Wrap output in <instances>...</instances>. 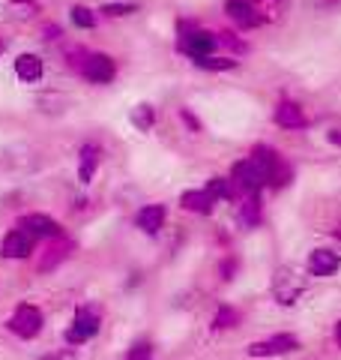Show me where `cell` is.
<instances>
[{"label":"cell","mask_w":341,"mask_h":360,"mask_svg":"<svg viewBox=\"0 0 341 360\" xmlns=\"http://www.w3.org/2000/svg\"><path fill=\"white\" fill-rule=\"evenodd\" d=\"M45 324V315L39 307H33V303H21V307H15V312L9 315L6 328L13 330L15 336H21V340H33V336H39Z\"/></svg>","instance_id":"1"},{"label":"cell","mask_w":341,"mask_h":360,"mask_svg":"<svg viewBox=\"0 0 341 360\" xmlns=\"http://www.w3.org/2000/svg\"><path fill=\"white\" fill-rule=\"evenodd\" d=\"M183 30V39H180V49H183L192 60L195 58H210L219 45V37L210 30H201V27H192V25H180Z\"/></svg>","instance_id":"2"},{"label":"cell","mask_w":341,"mask_h":360,"mask_svg":"<svg viewBox=\"0 0 341 360\" xmlns=\"http://www.w3.org/2000/svg\"><path fill=\"white\" fill-rule=\"evenodd\" d=\"M302 291H305V279L302 276H297L288 267L276 270V276H272V295H276V303H281V307H293V303L300 300Z\"/></svg>","instance_id":"3"},{"label":"cell","mask_w":341,"mask_h":360,"mask_svg":"<svg viewBox=\"0 0 341 360\" xmlns=\"http://www.w3.org/2000/svg\"><path fill=\"white\" fill-rule=\"evenodd\" d=\"M99 333V312L93 307H81L72 319V328L66 330V342L69 345H84L90 336Z\"/></svg>","instance_id":"4"},{"label":"cell","mask_w":341,"mask_h":360,"mask_svg":"<svg viewBox=\"0 0 341 360\" xmlns=\"http://www.w3.org/2000/svg\"><path fill=\"white\" fill-rule=\"evenodd\" d=\"M231 184H234L236 193H243V195H258V193H260V186H264L267 180H264L260 168H258L252 160H243V162H236V165H234Z\"/></svg>","instance_id":"5"},{"label":"cell","mask_w":341,"mask_h":360,"mask_svg":"<svg viewBox=\"0 0 341 360\" xmlns=\"http://www.w3.org/2000/svg\"><path fill=\"white\" fill-rule=\"evenodd\" d=\"M81 75L93 84H111L114 75H117V63H114V58H108V54H84Z\"/></svg>","instance_id":"6"},{"label":"cell","mask_w":341,"mask_h":360,"mask_svg":"<svg viewBox=\"0 0 341 360\" xmlns=\"http://www.w3.org/2000/svg\"><path fill=\"white\" fill-rule=\"evenodd\" d=\"M300 348V340L290 333H276L269 340H260V342H252L248 345V354L252 357H279V354H290Z\"/></svg>","instance_id":"7"},{"label":"cell","mask_w":341,"mask_h":360,"mask_svg":"<svg viewBox=\"0 0 341 360\" xmlns=\"http://www.w3.org/2000/svg\"><path fill=\"white\" fill-rule=\"evenodd\" d=\"M33 243H36L33 234H27L25 229H15L0 240V255L4 258H27L33 252Z\"/></svg>","instance_id":"8"},{"label":"cell","mask_w":341,"mask_h":360,"mask_svg":"<svg viewBox=\"0 0 341 360\" xmlns=\"http://www.w3.org/2000/svg\"><path fill=\"white\" fill-rule=\"evenodd\" d=\"M18 229H25L33 238H60V222H54L45 213H27V217H21Z\"/></svg>","instance_id":"9"},{"label":"cell","mask_w":341,"mask_h":360,"mask_svg":"<svg viewBox=\"0 0 341 360\" xmlns=\"http://www.w3.org/2000/svg\"><path fill=\"white\" fill-rule=\"evenodd\" d=\"M341 267V255L333 250H314L309 255V274L317 279H326V276H335Z\"/></svg>","instance_id":"10"},{"label":"cell","mask_w":341,"mask_h":360,"mask_svg":"<svg viewBox=\"0 0 341 360\" xmlns=\"http://www.w3.org/2000/svg\"><path fill=\"white\" fill-rule=\"evenodd\" d=\"M225 13L234 18V25H240L246 30H252V27H258L260 21H264L255 13V6L248 4V0H225Z\"/></svg>","instance_id":"11"},{"label":"cell","mask_w":341,"mask_h":360,"mask_svg":"<svg viewBox=\"0 0 341 360\" xmlns=\"http://www.w3.org/2000/svg\"><path fill=\"white\" fill-rule=\"evenodd\" d=\"M99 156H102L99 144H93V141L81 144V150H78V180H81V184H90V180H93L96 168H99Z\"/></svg>","instance_id":"12"},{"label":"cell","mask_w":341,"mask_h":360,"mask_svg":"<svg viewBox=\"0 0 341 360\" xmlns=\"http://www.w3.org/2000/svg\"><path fill=\"white\" fill-rule=\"evenodd\" d=\"M42 72H45V66H42V58L39 54H18L15 58V75L21 78L25 84H36L39 78H42Z\"/></svg>","instance_id":"13"},{"label":"cell","mask_w":341,"mask_h":360,"mask_svg":"<svg viewBox=\"0 0 341 360\" xmlns=\"http://www.w3.org/2000/svg\"><path fill=\"white\" fill-rule=\"evenodd\" d=\"M165 217H168V210L165 205H147L144 210H138V229L144 234H159L162 231V225H165Z\"/></svg>","instance_id":"14"},{"label":"cell","mask_w":341,"mask_h":360,"mask_svg":"<svg viewBox=\"0 0 341 360\" xmlns=\"http://www.w3.org/2000/svg\"><path fill=\"white\" fill-rule=\"evenodd\" d=\"M276 123L284 129H302L305 127V115L297 103H290V99H281L276 105Z\"/></svg>","instance_id":"15"},{"label":"cell","mask_w":341,"mask_h":360,"mask_svg":"<svg viewBox=\"0 0 341 360\" xmlns=\"http://www.w3.org/2000/svg\"><path fill=\"white\" fill-rule=\"evenodd\" d=\"M180 205H183L186 210H192V213L210 217L213 207H215V198L207 193V189H189V193H183V198H180Z\"/></svg>","instance_id":"16"},{"label":"cell","mask_w":341,"mask_h":360,"mask_svg":"<svg viewBox=\"0 0 341 360\" xmlns=\"http://www.w3.org/2000/svg\"><path fill=\"white\" fill-rule=\"evenodd\" d=\"M252 162L260 168V174H264V180H267V177L279 168L281 156L272 150V148H267V144H258V148H252Z\"/></svg>","instance_id":"17"},{"label":"cell","mask_w":341,"mask_h":360,"mask_svg":"<svg viewBox=\"0 0 341 360\" xmlns=\"http://www.w3.org/2000/svg\"><path fill=\"white\" fill-rule=\"evenodd\" d=\"M69 252H72V243H54V246H48L45 255H42V262H39V270H42V274H48V270H54Z\"/></svg>","instance_id":"18"},{"label":"cell","mask_w":341,"mask_h":360,"mask_svg":"<svg viewBox=\"0 0 341 360\" xmlns=\"http://www.w3.org/2000/svg\"><path fill=\"white\" fill-rule=\"evenodd\" d=\"M207 193L215 198V201H231L234 195H236V189H234V184L227 177H213L210 184H207Z\"/></svg>","instance_id":"19"},{"label":"cell","mask_w":341,"mask_h":360,"mask_svg":"<svg viewBox=\"0 0 341 360\" xmlns=\"http://www.w3.org/2000/svg\"><path fill=\"white\" fill-rule=\"evenodd\" d=\"M198 66V70H207V72H227V70H236V60H231V58H195L192 60Z\"/></svg>","instance_id":"20"},{"label":"cell","mask_w":341,"mask_h":360,"mask_svg":"<svg viewBox=\"0 0 341 360\" xmlns=\"http://www.w3.org/2000/svg\"><path fill=\"white\" fill-rule=\"evenodd\" d=\"M236 324H240V312L234 307H219L213 319V330H227V328H236Z\"/></svg>","instance_id":"21"},{"label":"cell","mask_w":341,"mask_h":360,"mask_svg":"<svg viewBox=\"0 0 341 360\" xmlns=\"http://www.w3.org/2000/svg\"><path fill=\"white\" fill-rule=\"evenodd\" d=\"M132 123H135V127H138L141 132L153 129V123H156V108H153V105H147V103H141L138 108L132 111Z\"/></svg>","instance_id":"22"},{"label":"cell","mask_w":341,"mask_h":360,"mask_svg":"<svg viewBox=\"0 0 341 360\" xmlns=\"http://www.w3.org/2000/svg\"><path fill=\"white\" fill-rule=\"evenodd\" d=\"M69 15H72V25L75 27H81V30H93L96 27V15H93V9H87V6H72L69 9Z\"/></svg>","instance_id":"23"},{"label":"cell","mask_w":341,"mask_h":360,"mask_svg":"<svg viewBox=\"0 0 341 360\" xmlns=\"http://www.w3.org/2000/svg\"><path fill=\"white\" fill-rule=\"evenodd\" d=\"M240 217H243L246 225H258V222H260V217H264V213H260V198H258V195H248V198L243 201Z\"/></svg>","instance_id":"24"},{"label":"cell","mask_w":341,"mask_h":360,"mask_svg":"<svg viewBox=\"0 0 341 360\" xmlns=\"http://www.w3.org/2000/svg\"><path fill=\"white\" fill-rule=\"evenodd\" d=\"M290 177H293L290 165H288V162H279L276 172H272V174L267 177V184H269L272 189H281V186H288V184H290Z\"/></svg>","instance_id":"25"},{"label":"cell","mask_w":341,"mask_h":360,"mask_svg":"<svg viewBox=\"0 0 341 360\" xmlns=\"http://www.w3.org/2000/svg\"><path fill=\"white\" fill-rule=\"evenodd\" d=\"M102 15H108V18H123V15H132V13H138V4H105L99 9Z\"/></svg>","instance_id":"26"},{"label":"cell","mask_w":341,"mask_h":360,"mask_svg":"<svg viewBox=\"0 0 341 360\" xmlns=\"http://www.w3.org/2000/svg\"><path fill=\"white\" fill-rule=\"evenodd\" d=\"M126 360H153V345L147 342V340H141V342H135L132 348H129V354H126Z\"/></svg>","instance_id":"27"},{"label":"cell","mask_w":341,"mask_h":360,"mask_svg":"<svg viewBox=\"0 0 341 360\" xmlns=\"http://www.w3.org/2000/svg\"><path fill=\"white\" fill-rule=\"evenodd\" d=\"M39 360H78V354L69 352V348H63V352H51V354H45Z\"/></svg>","instance_id":"28"},{"label":"cell","mask_w":341,"mask_h":360,"mask_svg":"<svg viewBox=\"0 0 341 360\" xmlns=\"http://www.w3.org/2000/svg\"><path fill=\"white\" fill-rule=\"evenodd\" d=\"M234 274H236V258L222 262V279H234Z\"/></svg>","instance_id":"29"},{"label":"cell","mask_w":341,"mask_h":360,"mask_svg":"<svg viewBox=\"0 0 341 360\" xmlns=\"http://www.w3.org/2000/svg\"><path fill=\"white\" fill-rule=\"evenodd\" d=\"M222 42L231 45V49H236V51H246V42H240V39L234 37V33H222Z\"/></svg>","instance_id":"30"},{"label":"cell","mask_w":341,"mask_h":360,"mask_svg":"<svg viewBox=\"0 0 341 360\" xmlns=\"http://www.w3.org/2000/svg\"><path fill=\"white\" fill-rule=\"evenodd\" d=\"M180 117H183V120L189 123V127H192V132H201V123H198V117H195V115H192V111H189V108H183V111H180Z\"/></svg>","instance_id":"31"},{"label":"cell","mask_w":341,"mask_h":360,"mask_svg":"<svg viewBox=\"0 0 341 360\" xmlns=\"http://www.w3.org/2000/svg\"><path fill=\"white\" fill-rule=\"evenodd\" d=\"M45 33H48V39H54V37H63V33H60V27H54V25H48V27H45Z\"/></svg>","instance_id":"32"},{"label":"cell","mask_w":341,"mask_h":360,"mask_svg":"<svg viewBox=\"0 0 341 360\" xmlns=\"http://www.w3.org/2000/svg\"><path fill=\"white\" fill-rule=\"evenodd\" d=\"M329 141H335V144H341V129H333V132H329Z\"/></svg>","instance_id":"33"},{"label":"cell","mask_w":341,"mask_h":360,"mask_svg":"<svg viewBox=\"0 0 341 360\" xmlns=\"http://www.w3.org/2000/svg\"><path fill=\"white\" fill-rule=\"evenodd\" d=\"M335 342H338V348H341V321L335 324Z\"/></svg>","instance_id":"34"},{"label":"cell","mask_w":341,"mask_h":360,"mask_svg":"<svg viewBox=\"0 0 341 360\" xmlns=\"http://www.w3.org/2000/svg\"><path fill=\"white\" fill-rule=\"evenodd\" d=\"M13 4H25V6H36V0H13Z\"/></svg>","instance_id":"35"},{"label":"cell","mask_w":341,"mask_h":360,"mask_svg":"<svg viewBox=\"0 0 341 360\" xmlns=\"http://www.w3.org/2000/svg\"><path fill=\"white\" fill-rule=\"evenodd\" d=\"M4 49H6V45H4V39H0V54H4Z\"/></svg>","instance_id":"36"}]
</instances>
